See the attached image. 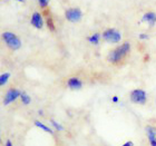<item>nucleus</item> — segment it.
Returning a JSON list of instances; mask_svg holds the SVG:
<instances>
[{"mask_svg": "<svg viewBox=\"0 0 156 146\" xmlns=\"http://www.w3.org/2000/svg\"><path fill=\"white\" fill-rule=\"evenodd\" d=\"M6 146H12V143H11V141L10 140H8L6 142Z\"/></svg>", "mask_w": 156, "mask_h": 146, "instance_id": "412c9836", "label": "nucleus"}, {"mask_svg": "<svg viewBox=\"0 0 156 146\" xmlns=\"http://www.w3.org/2000/svg\"><path fill=\"white\" fill-rule=\"evenodd\" d=\"M101 35L98 33H96V34H94V35H91L90 37H88L87 38V40L90 44H93V45H98L99 44V40H101Z\"/></svg>", "mask_w": 156, "mask_h": 146, "instance_id": "9b49d317", "label": "nucleus"}, {"mask_svg": "<svg viewBox=\"0 0 156 146\" xmlns=\"http://www.w3.org/2000/svg\"><path fill=\"white\" fill-rule=\"evenodd\" d=\"M47 27L49 28L50 31H55L56 30L55 23H54V21H52L51 18H48V19H47Z\"/></svg>", "mask_w": 156, "mask_h": 146, "instance_id": "2eb2a0df", "label": "nucleus"}, {"mask_svg": "<svg viewBox=\"0 0 156 146\" xmlns=\"http://www.w3.org/2000/svg\"><path fill=\"white\" fill-rule=\"evenodd\" d=\"M112 101H114V103H118V97H117V96H114V97L112 98Z\"/></svg>", "mask_w": 156, "mask_h": 146, "instance_id": "aec40b11", "label": "nucleus"}, {"mask_svg": "<svg viewBox=\"0 0 156 146\" xmlns=\"http://www.w3.org/2000/svg\"><path fill=\"white\" fill-rule=\"evenodd\" d=\"M35 125H36L37 127H39V128H41L42 130H45V132H47V133H52V130L49 128L48 126H46V125H44V124L40 122V120H35Z\"/></svg>", "mask_w": 156, "mask_h": 146, "instance_id": "4468645a", "label": "nucleus"}, {"mask_svg": "<svg viewBox=\"0 0 156 146\" xmlns=\"http://www.w3.org/2000/svg\"><path fill=\"white\" fill-rule=\"evenodd\" d=\"M9 78H10V73H3V74H1L0 75V85L3 86L5 84H7L8 80H9Z\"/></svg>", "mask_w": 156, "mask_h": 146, "instance_id": "ddd939ff", "label": "nucleus"}, {"mask_svg": "<svg viewBox=\"0 0 156 146\" xmlns=\"http://www.w3.org/2000/svg\"><path fill=\"white\" fill-rule=\"evenodd\" d=\"M20 101H21V103H23V105H29L30 103H31V98H30V96L27 94V93L21 91V95H20Z\"/></svg>", "mask_w": 156, "mask_h": 146, "instance_id": "f8f14e48", "label": "nucleus"}, {"mask_svg": "<svg viewBox=\"0 0 156 146\" xmlns=\"http://www.w3.org/2000/svg\"><path fill=\"white\" fill-rule=\"evenodd\" d=\"M67 85L68 87L72 89V91H79L81 87H83V83L79 78L77 77H72L69 78L68 81H67Z\"/></svg>", "mask_w": 156, "mask_h": 146, "instance_id": "1a4fd4ad", "label": "nucleus"}, {"mask_svg": "<svg viewBox=\"0 0 156 146\" xmlns=\"http://www.w3.org/2000/svg\"><path fill=\"white\" fill-rule=\"evenodd\" d=\"M65 17L70 23H78L83 17V12L79 8H69L66 10Z\"/></svg>", "mask_w": 156, "mask_h": 146, "instance_id": "39448f33", "label": "nucleus"}, {"mask_svg": "<svg viewBox=\"0 0 156 146\" xmlns=\"http://www.w3.org/2000/svg\"><path fill=\"white\" fill-rule=\"evenodd\" d=\"M50 123H51L52 126L55 127V128H56L57 130H58V132H60V130H64V127H62V125H60V124L58 123V122H56L55 119H50Z\"/></svg>", "mask_w": 156, "mask_h": 146, "instance_id": "dca6fc26", "label": "nucleus"}, {"mask_svg": "<svg viewBox=\"0 0 156 146\" xmlns=\"http://www.w3.org/2000/svg\"><path fill=\"white\" fill-rule=\"evenodd\" d=\"M20 95H21V91L17 88H10L9 91H7L6 95H5V101H3V104L5 105H9L11 103L16 101L17 98H20Z\"/></svg>", "mask_w": 156, "mask_h": 146, "instance_id": "423d86ee", "label": "nucleus"}, {"mask_svg": "<svg viewBox=\"0 0 156 146\" xmlns=\"http://www.w3.org/2000/svg\"><path fill=\"white\" fill-rule=\"evenodd\" d=\"M13 1H19V2H23L25 0H13Z\"/></svg>", "mask_w": 156, "mask_h": 146, "instance_id": "4be33fe9", "label": "nucleus"}, {"mask_svg": "<svg viewBox=\"0 0 156 146\" xmlns=\"http://www.w3.org/2000/svg\"><path fill=\"white\" fill-rule=\"evenodd\" d=\"M3 41L6 42V45L12 50H18L21 47V40L16 34L11 33V31H6L2 34Z\"/></svg>", "mask_w": 156, "mask_h": 146, "instance_id": "f03ea898", "label": "nucleus"}, {"mask_svg": "<svg viewBox=\"0 0 156 146\" xmlns=\"http://www.w3.org/2000/svg\"><path fill=\"white\" fill-rule=\"evenodd\" d=\"M130 52V45L129 42H124L123 45L117 47L116 49L112 50L108 55V60L112 64H118L125 56Z\"/></svg>", "mask_w": 156, "mask_h": 146, "instance_id": "f257e3e1", "label": "nucleus"}, {"mask_svg": "<svg viewBox=\"0 0 156 146\" xmlns=\"http://www.w3.org/2000/svg\"><path fill=\"white\" fill-rule=\"evenodd\" d=\"M142 23H146L150 27H154L156 23V13L153 11L145 12L142 17Z\"/></svg>", "mask_w": 156, "mask_h": 146, "instance_id": "6e6552de", "label": "nucleus"}, {"mask_svg": "<svg viewBox=\"0 0 156 146\" xmlns=\"http://www.w3.org/2000/svg\"><path fill=\"white\" fill-rule=\"evenodd\" d=\"M30 23H31V26L35 27L36 29H41L42 27H44V18H42L41 13L35 11V12L31 15Z\"/></svg>", "mask_w": 156, "mask_h": 146, "instance_id": "0eeeda50", "label": "nucleus"}, {"mask_svg": "<svg viewBox=\"0 0 156 146\" xmlns=\"http://www.w3.org/2000/svg\"><path fill=\"white\" fill-rule=\"evenodd\" d=\"M130 101H133V103H135V104H140V105L146 104L147 101L146 91H143V89H134L130 93Z\"/></svg>", "mask_w": 156, "mask_h": 146, "instance_id": "20e7f679", "label": "nucleus"}, {"mask_svg": "<svg viewBox=\"0 0 156 146\" xmlns=\"http://www.w3.org/2000/svg\"><path fill=\"white\" fill-rule=\"evenodd\" d=\"M38 3H39V6L41 7L42 9H45L46 7L48 6L49 0H38Z\"/></svg>", "mask_w": 156, "mask_h": 146, "instance_id": "f3484780", "label": "nucleus"}, {"mask_svg": "<svg viewBox=\"0 0 156 146\" xmlns=\"http://www.w3.org/2000/svg\"><path fill=\"white\" fill-rule=\"evenodd\" d=\"M146 134L147 137H148V141H150L151 146H156V127L147 126Z\"/></svg>", "mask_w": 156, "mask_h": 146, "instance_id": "9d476101", "label": "nucleus"}, {"mask_svg": "<svg viewBox=\"0 0 156 146\" xmlns=\"http://www.w3.org/2000/svg\"><path fill=\"white\" fill-rule=\"evenodd\" d=\"M101 37L104 38L105 41L109 42V44H117V42H119L122 40V34L115 28L106 29L103 33Z\"/></svg>", "mask_w": 156, "mask_h": 146, "instance_id": "7ed1b4c3", "label": "nucleus"}, {"mask_svg": "<svg viewBox=\"0 0 156 146\" xmlns=\"http://www.w3.org/2000/svg\"><path fill=\"white\" fill-rule=\"evenodd\" d=\"M122 146H134V144H133V142L128 141V142H126V143L124 144V145H122Z\"/></svg>", "mask_w": 156, "mask_h": 146, "instance_id": "6ab92c4d", "label": "nucleus"}, {"mask_svg": "<svg viewBox=\"0 0 156 146\" xmlns=\"http://www.w3.org/2000/svg\"><path fill=\"white\" fill-rule=\"evenodd\" d=\"M140 39H148V36H147L146 34H140Z\"/></svg>", "mask_w": 156, "mask_h": 146, "instance_id": "a211bd4d", "label": "nucleus"}]
</instances>
